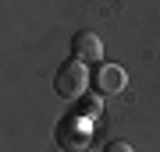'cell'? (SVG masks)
I'll use <instances>...</instances> for the list:
<instances>
[{
  "mask_svg": "<svg viewBox=\"0 0 160 152\" xmlns=\"http://www.w3.org/2000/svg\"><path fill=\"white\" fill-rule=\"evenodd\" d=\"M86 89H89V71H86V64H78V60H64L57 74H53V92H57L61 99H82L86 96Z\"/></svg>",
  "mask_w": 160,
  "mask_h": 152,
  "instance_id": "1",
  "label": "cell"
},
{
  "mask_svg": "<svg viewBox=\"0 0 160 152\" xmlns=\"http://www.w3.org/2000/svg\"><path fill=\"white\" fill-rule=\"evenodd\" d=\"M89 145V120L78 117V113H68V117L57 124V149L64 152H78Z\"/></svg>",
  "mask_w": 160,
  "mask_h": 152,
  "instance_id": "2",
  "label": "cell"
},
{
  "mask_svg": "<svg viewBox=\"0 0 160 152\" xmlns=\"http://www.w3.org/2000/svg\"><path fill=\"white\" fill-rule=\"evenodd\" d=\"M89 85L96 89V96H118V92H125L128 74L118 64H96V71L89 74Z\"/></svg>",
  "mask_w": 160,
  "mask_h": 152,
  "instance_id": "3",
  "label": "cell"
},
{
  "mask_svg": "<svg viewBox=\"0 0 160 152\" xmlns=\"http://www.w3.org/2000/svg\"><path fill=\"white\" fill-rule=\"evenodd\" d=\"M71 60H78V64H103V39L96 32H75L71 35Z\"/></svg>",
  "mask_w": 160,
  "mask_h": 152,
  "instance_id": "4",
  "label": "cell"
},
{
  "mask_svg": "<svg viewBox=\"0 0 160 152\" xmlns=\"http://www.w3.org/2000/svg\"><path fill=\"white\" fill-rule=\"evenodd\" d=\"M96 110H100V99H96V96H82V99H78V117L89 120Z\"/></svg>",
  "mask_w": 160,
  "mask_h": 152,
  "instance_id": "5",
  "label": "cell"
},
{
  "mask_svg": "<svg viewBox=\"0 0 160 152\" xmlns=\"http://www.w3.org/2000/svg\"><path fill=\"white\" fill-rule=\"evenodd\" d=\"M103 152H135V149H132L128 141H107V149H103Z\"/></svg>",
  "mask_w": 160,
  "mask_h": 152,
  "instance_id": "6",
  "label": "cell"
}]
</instances>
